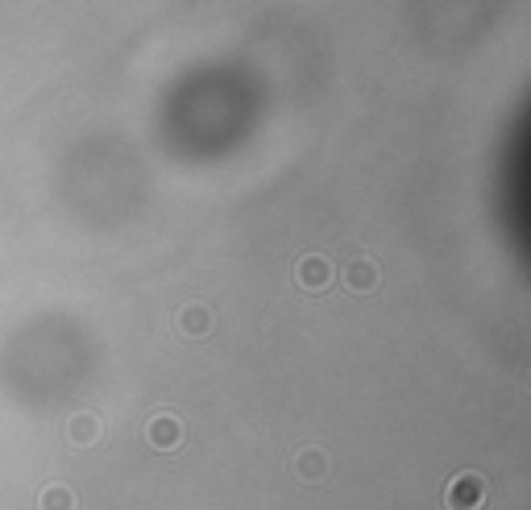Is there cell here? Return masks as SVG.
<instances>
[{"instance_id":"8992f818","label":"cell","mask_w":531,"mask_h":510,"mask_svg":"<svg viewBox=\"0 0 531 510\" xmlns=\"http://www.w3.org/2000/svg\"><path fill=\"white\" fill-rule=\"evenodd\" d=\"M100 420L96 415H75L71 423H67V440H71V444H96L100 440Z\"/></svg>"},{"instance_id":"52a82bcc","label":"cell","mask_w":531,"mask_h":510,"mask_svg":"<svg viewBox=\"0 0 531 510\" xmlns=\"http://www.w3.org/2000/svg\"><path fill=\"white\" fill-rule=\"evenodd\" d=\"M179 328H183V336H204V332L212 328V312H207V307H199V303L183 307Z\"/></svg>"},{"instance_id":"277c9868","label":"cell","mask_w":531,"mask_h":510,"mask_svg":"<svg viewBox=\"0 0 531 510\" xmlns=\"http://www.w3.org/2000/svg\"><path fill=\"white\" fill-rule=\"evenodd\" d=\"M345 282H349V291H374L378 287V266H374V261L369 258H357V261H349V266H345Z\"/></svg>"},{"instance_id":"5b68a950","label":"cell","mask_w":531,"mask_h":510,"mask_svg":"<svg viewBox=\"0 0 531 510\" xmlns=\"http://www.w3.org/2000/svg\"><path fill=\"white\" fill-rule=\"evenodd\" d=\"M295 473H299V477H307V482H320V477L328 473L324 452H320V448H303V452L295 457Z\"/></svg>"},{"instance_id":"3957f363","label":"cell","mask_w":531,"mask_h":510,"mask_svg":"<svg viewBox=\"0 0 531 510\" xmlns=\"http://www.w3.org/2000/svg\"><path fill=\"white\" fill-rule=\"evenodd\" d=\"M183 440V428L175 415H154L150 420V444L154 448H179Z\"/></svg>"},{"instance_id":"7a4b0ae2","label":"cell","mask_w":531,"mask_h":510,"mask_svg":"<svg viewBox=\"0 0 531 510\" xmlns=\"http://www.w3.org/2000/svg\"><path fill=\"white\" fill-rule=\"evenodd\" d=\"M295 278H299V287H307V291H324L328 282H333V261L328 258H303L295 266Z\"/></svg>"},{"instance_id":"6da1fadb","label":"cell","mask_w":531,"mask_h":510,"mask_svg":"<svg viewBox=\"0 0 531 510\" xmlns=\"http://www.w3.org/2000/svg\"><path fill=\"white\" fill-rule=\"evenodd\" d=\"M486 477L482 473H457L449 482V490H444V502H449V510H482L486 506Z\"/></svg>"},{"instance_id":"ba28073f","label":"cell","mask_w":531,"mask_h":510,"mask_svg":"<svg viewBox=\"0 0 531 510\" xmlns=\"http://www.w3.org/2000/svg\"><path fill=\"white\" fill-rule=\"evenodd\" d=\"M37 510H75V490H67V485H46L37 494Z\"/></svg>"}]
</instances>
